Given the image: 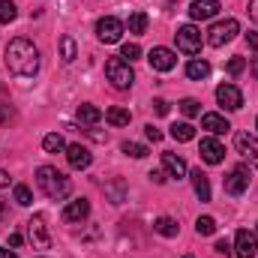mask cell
<instances>
[{
    "instance_id": "1",
    "label": "cell",
    "mask_w": 258,
    "mask_h": 258,
    "mask_svg": "<svg viewBox=\"0 0 258 258\" xmlns=\"http://www.w3.org/2000/svg\"><path fill=\"white\" fill-rule=\"evenodd\" d=\"M6 66L18 78H33L39 72V48L30 39H24V36L12 39L6 45Z\"/></svg>"
},
{
    "instance_id": "2",
    "label": "cell",
    "mask_w": 258,
    "mask_h": 258,
    "mask_svg": "<svg viewBox=\"0 0 258 258\" xmlns=\"http://www.w3.org/2000/svg\"><path fill=\"white\" fill-rule=\"evenodd\" d=\"M36 186L48 195L51 201H63V198H69V192H72L69 177H66L63 171H57L54 165H42V168H36Z\"/></svg>"
},
{
    "instance_id": "3",
    "label": "cell",
    "mask_w": 258,
    "mask_h": 258,
    "mask_svg": "<svg viewBox=\"0 0 258 258\" xmlns=\"http://www.w3.org/2000/svg\"><path fill=\"white\" fill-rule=\"evenodd\" d=\"M105 78L111 81V87L126 90V87H132V81H135V72H132V66L123 57H111V60H105Z\"/></svg>"
},
{
    "instance_id": "4",
    "label": "cell",
    "mask_w": 258,
    "mask_h": 258,
    "mask_svg": "<svg viewBox=\"0 0 258 258\" xmlns=\"http://www.w3.org/2000/svg\"><path fill=\"white\" fill-rule=\"evenodd\" d=\"M237 33H240V24H237V18L216 21V24L207 30V45H213V48H222V45H225V42H231Z\"/></svg>"
},
{
    "instance_id": "5",
    "label": "cell",
    "mask_w": 258,
    "mask_h": 258,
    "mask_svg": "<svg viewBox=\"0 0 258 258\" xmlns=\"http://www.w3.org/2000/svg\"><path fill=\"white\" fill-rule=\"evenodd\" d=\"M123 33H126V24H123L120 18H114V15H105V18L96 21V36H99V42H105V45L120 42Z\"/></svg>"
},
{
    "instance_id": "6",
    "label": "cell",
    "mask_w": 258,
    "mask_h": 258,
    "mask_svg": "<svg viewBox=\"0 0 258 258\" xmlns=\"http://www.w3.org/2000/svg\"><path fill=\"white\" fill-rule=\"evenodd\" d=\"M27 237L36 249H48L51 246V237H48V225H45V216L42 213H33L27 219Z\"/></svg>"
},
{
    "instance_id": "7",
    "label": "cell",
    "mask_w": 258,
    "mask_h": 258,
    "mask_svg": "<svg viewBox=\"0 0 258 258\" xmlns=\"http://www.w3.org/2000/svg\"><path fill=\"white\" fill-rule=\"evenodd\" d=\"M177 48L183 51V54H198L201 51V30L195 27V24H183V27H177Z\"/></svg>"
},
{
    "instance_id": "8",
    "label": "cell",
    "mask_w": 258,
    "mask_h": 258,
    "mask_svg": "<svg viewBox=\"0 0 258 258\" xmlns=\"http://www.w3.org/2000/svg\"><path fill=\"white\" fill-rule=\"evenodd\" d=\"M249 189V168L246 165H234L231 174L225 177V192L228 195H243Z\"/></svg>"
},
{
    "instance_id": "9",
    "label": "cell",
    "mask_w": 258,
    "mask_h": 258,
    "mask_svg": "<svg viewBox=\"0 0 258 258\" xmlns=\"http://www.w3.org/2000/svg\"><path fill=\"white\" fill-rule=\"evenodd\" d=\"M234 255L237 258H255L258 255V234L240 228L237 237H234Z\"/></svg>"
},
{
    "instance_id": "10",
    "label": "cell",
    "mask_w": 258,
    "mask_h": 258,
    "mask_svg": "<svg viewBox=\"0 0 258 258\" xmlns=\"http://www.w3.org/2000/svg\"><path fill=\"white\" fill-rule=\"evenodd\" d=\"M216 102L228 111H237V108H243V93L234 84H219L216 87Z\"/></svg>"
},
{
    "instance_id": "11",
    "label": "cell",
    "mask_w": 258,
    "mask_h": 258,
    "mask_svg": "<svg viewBox=\"0 0 258 258\" xmlns=\"http://www.w3.org/2000/svg\"><path fill=\"white\" fill-rule=\"evenodd\" d=\"M198 153H201V159H204L207 165H219V162L225 159V147H222L219 138H201Z\"/></svg>"
},
{
    "instance_id": "12",
    "label": "cell",
    "mask_w": 258,
    "mask_h": 258,
    "mask_svg": "<svg viewBox=\"0 0 258 258\" xmlns=\"http://www.w3.org/2000/svg\"><path fill=\"white\" fill-rule=\"evenodd\" d=\"M234 147H237L240 156L249 159V165H255L258 168V138L255 135H249V132H237V135H234Z\"/></svg>"
},
{
    "instance_id": "13",
    "label": "cell",
    "mask_w": 258,
    "mask_h": 258,
    "mask_svg": "<svg viewBox=\"0 0 258 258\" xmlns=\"http://www.w3.org/2000/svg\"><path fill=\"white\" fill-rule=\"evenodd\" d=\"M147 60H150V66H153L156 72H171V69L177 66L174 51H171V48H162V45H156V48L147 54Z\"/></svg>"
},
{
    "instance_id": "14",
    "label": "cell",
    "mask_w": 258,
    "mask_h": 258,
    "mask_svg": "<svg viewBox=\"0 0 258 258\" xmlns=\"http://www.w3.org/2000/svg\"><path fill=\"white\" fill-rule=\"evenodd\" d=\"M66 162H69L75 171H81V168H90L93 153H90L84 144H69V147H66Z\"/></svg>"
},
{
    "instance_id": "15",
    "label": "cell",
    "mask_w": 258,
    "mask_h": 258,
    "mask_svg": "<svg viewBox=\"0 0 258 258\" xmlns=\"http://www.w3.org/2000/svg\"><path fill=\"white\" fill-rule=\"evenodd\" d=\"M219 12V0H192L189 3V18L192 21H207Z\"/></svg>"
},
{
    "instance_id": "16",
    "label": "cell",
    "mask_w": 258,
    "mask_h": 258,
    "mask_svg": "<svg viewBox=\"0 0 258 258\" xmlns=\"http://www.w3.org/2000/svg\"><path fill=\"white\" fill-rule=\"evenodd\" d=\"M87 216H90V201H87V198H75V201H69L63 207L66 222H81V219H87Z\"/></svg>"
},
{
    "instance_id": "17",
    "label": "cell",
    "mask_w": 258,
    "mask_h": 258,
    "mask_svg": "<svg viewBox=\"0 0 258 258\" xmlns=\"http://www.w3.org/2000/svg\"><path fill=\"white\" fill-rule=\"evenodd\" d=\"M162 168H165V171H168L171 177H177V180L189 174V168H186V162H183V156H177V153H168V150L162 153Z\"/></svg>"
},
{
    "instance_id": "18",
    "label": "cell",
    "mask_w": 258,
    "mask_h": 258,
    "mask_svg": "<svg viewBox=\"0 0 258 258\" xmlns=\"http://www.w3.org/2000/svg\"><path fill=\"white\" fill-rule=\"evenodd\" d=\"M201 126L207 129L210 135H225V132L231 129V123H228L222 114H213V111H210V114H204V117H201Z\"/></svg>"
},
{
    "instance_id": "19",
    "label": "cell",
    "mask_w": 258,
    "mask_h": 258,
    "mask_svg": "<svg viewBox=\"0 0 258 258\" xmlns=\"http://www.w3.org/2000/svg\"><path fill=\"white\" fill-rule=\"evenodd\" d=\"M189 177H192L195 195H198L201 201H210V180H207V174H204L201 168H195V171H189Z\"/></svg>"
},
{
    "instance_id": "20",
    "label": "cell",
    "mask_w": 258,
    "mask_h": 258,
    "mask_svg": "<svg viewBox=\"0 0 258 258\" xmlns=\"http://www.w3.org/2000/svg\"><path fill=\"white\" fill-rule=\"evenodd\" d=\"M153 231H156V234H162V237H177L180 225H177L171 216H159V219L153 222Z\"/></svg>"
},
{
    "instance_id": "21",
    "label": "cell",
    "mask_w": 258,
    "mask_h": 258,
    "mask_svg": "<svg viewBox=\"0 0 258 258\" xmlns=\"http://www.w3.org/2000/svg\"><path fill=\"white\" fill-rule=\"evenodd\" d=\"M186 75H189L192 81H204V78L210 75V63L195 57V60H189V63H186Z\"/></svg>"
},
{
    "instance_id": "22",
    "label": "cell",
    "mask_w": 258,
    "mask_h": 258,
    "mask_svg": "<svg viewBox=\"0 0 258 258\" xmlns=\"http://www.w3.org/2000/svg\"><path fill=\"white\" fill-rule=\"evenodd\" d=\"M105 120H108L111 126H129V120H132V114H129L126 108H120V105H114V108H108V111H105Z\"/></svg>"
},
{
    "instance_id": "23",
    "label": "cell",
    "mask_w": 258,
    "mask_h": 258,
    "mask_svg": "<svg viewBox=\"0 0 258 258\" xmlns=\"http://www.w3.org/2000/svg\"><path fill=\"white\" fill-rule=\"evenodd\" d=\"M126 30L132 36H141V33L147 30V15H144V12H132L126 18Z\"/></svg>"
},
{
    "instance_id": "24",
    "label": "cell",
    "mask_w": 258,
    "mask_h": 258,
    "mask_svg": "<svg viewBox=\"0 0 258 258\" xmlns=\"http://www.w3.org/2000/svg\"><path fill=\"white\" fill-rule=\"evenodd\" d=\"M75 117H78L81 123H99V120H102V111H99L96 105H78Z\"/></svg>"
},
{
    "instance_id": "25",
    "label": "cell",
    "mask_w": 258,
    "mask_h": 258,
    "mask_svg": "<svg viewBox=\"0 0 258 258\" xmlns=\"http://www.w3.org/2000/svg\"><path fill=\"white\" fill-rule=\"evenodd\" d=\"M42 147H45V153H60V150H66V141H63V135L51 132V135L42 138Z\"/></svg>"
},
{
    "instance_id": "26",
    "label": "cell",
    "mask_w": 258,
    "mask_h": 258,
    "mask_svg": "<svg viewBox=\"0 0 258 258\" xmlns=\"http://www.w3.org/2000/svg\"><path fill=\"white\" fill-rule=\"evenodd\" d=\"M171 138H174V141H192L195 126L192 123H174V126H171Z\"/></svg>"
},
{
    "instance_id": "27",
    "label": "cell",
    "mask_w": 258,
    "mask_h": 258,
    "mask_svg": "<svg viewBox=\"0 0 258 258\" xmlns=\"http://www.w3.org/2000/svg\"><path fill=\"white\" fill-rule=\"evenodd\" d=\"M105 195L111 198V204H120V201H123V195H126L123 180H111V183H105Z\"/></svg>"
},
{
    "instance_id": "28",
    "label": "cell",
    "mask_w": 258,
    "mask_h": 258,
    "mask_svg": "<svg viewBox=\"0 0 258 258\" xmlns=\"http://www.w3.org/2000/svg\"><path fill=\"white\" fill-rule=\"evenodd\" d=\"M60 57H63V63H72V60L78 57V51H75V39H72V36H63V39H60Z\"/></svg>"
},
{
    "instance_id": "29",
    "label": "cell",
    "mask_w": 258,
    "mask_h": 258,
    "mask_svg": "<svg viewBox=\"0 0 258 258\" xmlns=\"http://www.w3.org/2000/svg\"><path fill=\"white\" fill-rule=\"evenodd\" d=\"M195 231H198L201 237H210V234L216 231V219H213V216H198V222H195Z\"/></svg>"
},
{
    "instance_id": "30",
    "label": "cell",
    "mask_w": 258,
    "mask_h": 258,
    "mask_svg": "<svg viewBox=\"0 0 258 258\" xmlns=\"http://www.w3.org/2000/svg\"><path fill=\"white\" fill-rule=\"evenodd\" d=\"M126 156H132V159H144L147 156V147L144 144H138V141H123V147H120Z\"/></svg>"
},
{
    "instance_id": "31",
    "label": "cell",
    "mask_w": 258,
    "mask_h": 258,
    "mask_svg": "<svg viewBox=\"0 0 258 258\" xmlns=\"http://www.w3.org/2000/svg\"><path fill=\"white\" fill-rule=\"evenodd\" d=\"M15 15H18L15 3H12V0H0V24H9Z\"/></svg>"
},
{
    "instance_id": "32",
    "label": "cell",
    "mask_w": 258,
    "mask_h": 258,
    "mask_svg": "<svg viewBox=\"0 0 258 258\" xmlns=\"http://www.w3.org/2000/svg\"><path fill=\"white\" fill-rule=\"evenodd\" d=\"M12 195H15V204H21V207H30V204H33V192H30L24 183H18Z\"/></svg>"
},
{
    "instance_id": "33",
    "label": "cell",
    "mask_w": 258,
    "mask_h": 258,
    "mask_svg": "<svg viewBox=\"0 0 258 258\" xmlns=\"http://www.w3.org/2000/svg\"><path fill=\"white\" fill-rule=\"evenodd\" d=\"M120 57H123L126 63H132V60H138V57H141V48H138L135 42H126V45L120 48Z\"/></svg>"
},
{
    "instance_id": "34",
    "label": "cell",
    "mask_w": 258,
    "mask_h": 258,
    "mask_svg": "<svg viewBox=\"0 0 258 258\" xmlns=\"http://www.w3.org/2000/svg\"><path fill=\"white\" fill-rule=\"evenodd\" d=\"M180 111H183L186 117H195V114H201V102H198V99H183V102H180Z\"/></svg>"
},
{
    "instance_id": "35",
    "label": "cell",
    "mask_w": 258,
    "mask_h": 258,
    "mask_svg": "<svg viewBox=\"0 0 258 258\" xmlns=\"http://www.w3.org/2000/svg\"><path fill=\"white\" fill-rule=\"evenodd\" d=\"M243 69H246V60H243V57H231V60H228V72H231V75H240Z\"/></svg>"
},
{
    "instance_id": "36",
    "label": "cell",
    "mask_w": 258,
    "mask_h": 258,
    "mask_svg": "<svg viewBox=\"0 0 258 258\" xmlns=\"http://www.w3.org/2000/svg\"><path fill=\"white\" fill-rule=\"evenodd\" d=\"M168 108H171V105H168L165 99H153V111H156V114H162V117H165V114H168Z\"/></svg>"
},
{
    "instance_id": "37",
    "label": "cell",
    "mask_w": 258,
    "mask_h": 258,
    "mask_svg": "<svg viewBox=\"0 0 258 258\" xmlns=\"http://www.w3.org/2000/svg\"><path fill=\"white\" fill-rule=\"evenodd\" d=\"M150 180H153V183H165V180H168V171H165V168H156V171H150Z\"/></svg>"
},
{
    "instance_id": "38",
    "label": "cell",
    "mask_w": 258,
    "mask_h": 258,
    "mask_svg": "<svg viewBox=\"0 0 258 258\" xmlns=\"http://www.w3.org/2000/svg\"><path fill=\"white\" fill-rule=\"evenodd\" d=\"M144 135H147L150 141H162V132H159V129L153 126V123H150V126H144Z\"/></svg>"
},
{
    "instance_id": "39",
    "label": "cell",
    "mask_w": 258,
    "mask_h": 258,
    "mask_svg": "<svg viewBox=\"0 0 258 258\" xmlns=\"http://www.w3.org/2000/svg\"><path fill=\"white\" fill-rule=\"evenodd\" d=\"M216 252H219V255H231L234 249H231V243H228V240H216Z\"/></svg>"
},
{
    "instance_id": "40",
    "label": "cell",
    "mask_w": 258,
    "mask_h": 258,
    "mask_svg": "<svg viewBox=\"0 0 258 258\" xmlns=\"http://www.w3.org/2000/svg\"><path fill=\"white\" fill-rule=\"evenodd\" d=\"M246 45H249L252 51H258V33H252V30L246 33Z\"/></svg>"
},
{
    "instance_id": "41",
    "label": "cell",
    "mask_w": 258,
    "mask_h": 258,
    "mask_svg": "<svg viewBox=\"0 0 258 258\" xmlns=\"http://www.w3.org/2000/svg\"><path fill=\"white\" fill-rule=\"evenodd\" d=\"M9 246H12V249H18V246H21V234H18V231H12V234H9Z\"/></svg>"
},
{
    "instance_id": "42",
    "label": "cell",
    "mask_w": 258,
    "mask_h": 258,
    "mask_svg": "<svg viewBox=\"0 0 258 258\" xmlns=\"http://www.w3.org/2000/svg\"><path fill=\"white\" fill-rule=\"evenodd\" d=\"M249 18L258 24V0H249Z\"/></svg>"
},
{
    "instance_id": "43",
    "label": "cell",
    "mask_w": 258,
    "mask_h": 258,
    "mask_svg": "<svg viewBox=\"0 0 258 258\" xmlns=\"http://www.w3.org/2000/svg\"><path fill=\"white\" fill-rule=\"evenodd\" d=\"M6 216H9V204H6V201H3V198H0V222H3V219H6Z\"/></svg>"
},
{
    "instance_id": "44",
    "label": "cell",
    "mask_w": 258,
    "mask_h": 258,
    "mask_svg": "<svg viewBox=\"0 0 258 258\" xmlns=\"http://www.w3.org/2000/svg\"><path fill=\"white\" fill-rule=\"evenodd\" d=\"M3 186H9V171L0 168V189H3Z\"/></svg>"
},
{
    "instance_id": "45",
    "label": "cell",
    "mask_w": 258,
    "mask_h": 258,
    "mask_svg": "<svg viewBox=\"0 0 258 258\" xmlns=\"http://www.w3.org/2000/svg\"><path fill=\"white\" fill-rule=\"evenodd\" d=\"M0 258H18V255H15L12 249H3V246H0Z\"/></svg>"
},
{
    "instance_id": "46",
    "label": "cell",
    "mask_w": 258,
    "mask_h": 258,
    "mask_svg": "<svg viewBox=\"0 0 258 258\" xmlns=\"http://www.w3.org/2000/svg\"><path fill=\"white\" fill-rule=\"evenodd\" d=\"M252 78H258V57L252 60Z\"/></svg>"
},
{
    "instance_id": "47",
    "label": "cell",
    "mask_w": 258,
    "mask_h": 258,
    "mask_svg": "<svg viewBox=\"0 0 258 258\" xmlns=\"http://www.w3.org/2000/svg\"><path fill=\"white\" fill-rule=\"evenodd\" d=\"M255 129H258V117H255Z\"/></svg>"
},
{
    "instance_id": "48",
    "label": "cell",
    "mask_w": 258,
    "mask_h": 258,
    "mask_svg": "<svg viewBox=\"0 0 258 258\" xmlns=\"http://www.w3.org/2000/svg\"><path fill=\"white\" fill-rule=\"evenodd\" d=\"M183 258H192V255H183Z\"/></svg>"
},
{
    "instance_id": "49",
    "label": "cell",
    "mask_w": 258,
    "mask_h": 258,
    "mask_svg": "<svg viewBox=\"0 0 258 258\" xmlns=\"http://www.w3.org/2000/svg\"><path fill=\"white\" fill-rule=\"evenodd\" d=\"M255 234H258V231H255Z\"/></svg>"
}]
</instances>
